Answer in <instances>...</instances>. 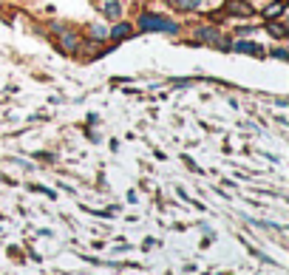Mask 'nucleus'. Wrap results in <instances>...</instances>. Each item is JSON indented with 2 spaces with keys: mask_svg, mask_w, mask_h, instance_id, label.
<instances>
[{
  "mask_svg": "<svg viewBox=\"0 0 289 275\" xmlns=\"http://www.w3.org/2000/svg\"><path fill=\"white\" fill-rule=\"evenodd\" d=\"M139 29L142 31H165V34H176L179 31V26H176V20H170V17L165 15H142L139 17Z\"/></svg>",
  "mask_w": 289,
  "mask_h": 275,
  "instance_id": "1",
  "label": "nucleus"
},
{
  "mask_svg": "<svg viewBox=\"0 0 289 275\" xmlns=\"http://www.w3.org/2000/svg\"><path fill=\"white\" fill-rule=\"evenodd\" d=\"M196 40H199V43L216 45V49H221V51H230V40H227L221 31H216L213 26H199V29H196Z\"/></svg>",
  "mask_w": 289,
  "mask_h": 275,
  "instance_id": "2",
  "label": "nucleus"
},
{
  "mask_svg": "<svg viewBox=\"0 0 289 275\" xmlns=\"http://www.w3.org/2000/svg\"><path fill=\"white\" fill-rule=\"evenodd\" d=\"M54 37H57V43L63 51H77L80 49V37L74 34V31L63 29V26H54Z\"/></svg>",
  "mask_w": 289,
  "mask_h": 275,
  "instance_id": "3",
  "label": "nucleus"
},
{
  "mask_svg": "<svg viewBox=\"0 0 289 275\" xmlns=\"http://www.w3.org/2000/svg\"><path fill=\"white\" fill-rule=\"evenodd\" d=\"M227 15L232 17H253V6L247 0H227Z\"/></svg>",
  "mask_w": 289,
  "mask_h": 275,
  "instance_id": "4",
  "label": "nucleus"
},
{
  "mask_svg": "<svg viewBox=\"0 0 289 275\" xmlns=\"http://www.w3.org/2000/svg\"><path fill=\"white\" fill-rule=\"evenodd\" d=\"M97 9H100L105 17H111V20H116V17L122 15V6H119L116 0H100V3H97Z\"/></svg>",
  "mask_w": 289,
  "mask_h": 275,
  "instance_id": "5",
  "label": "nucleus"
},
{
  "mask_svg": "<svg viewBox=\"0 0 289 275\" xmlns=\"http://www.w3.org/2000/svg\"><path fill=\"white\" fill-rule=\"evenodd\" d=\"M232 51H241V54H253V57H264L267 51L261 49L258 43H247V40H241V43H235V45H230Z\"/></svg>",
  "mask_w": 289,
  "mask_h": 275,
  "instance_id": "6",
  "label": "nucleus"
},
{
  "mask_svg": "<svg viewBox=\"0 0 289 275\" xmlns=\"http://www.w3.org/2000/svg\"><path fill=\"white\" fill-rule=\"evenodd\" d=\"M133 31H130V26L128 23H116V26H111V31H108V37L114 40V43H119V40H125V37H130Z\"/></svg>",
  "mask_w": 289,
  "mask_h": 275,
  "instance_id": "7",
  "label": "nucleus"
},
{
  "mask_svg": "<svg viewBox=\"0 0 289 275\" xmlns=\"http://www.w3.org/2000/svg\"><path fill=\"white\" fill-rule=\"evenodd\" d=\"M283 9H286V3H283V0H272V3L264 9V17H267V20H275L278 15H283Z\"/></svg>",
  "mask_w": 289,
  "mask_h": 275,
  "instance_id": "8",
  "label": "nucleus"
},
{
  "mask_svg": "<svg viewBox=\"0 0 289 275\" xmlns=\"http://www.w3.org/2000/svg\"><path fill=\"white\" fill-rule=\"evenodd\" d=\"M267 29H269V34H272V37H278V40H283V37H289V29H286V26H283V23H278V20H272V23H269V26H267Z\"/></svg>",
  "mask_w": 289,
  "mask_h": 275,
  "instance_id": "9",
  "label": "nucleus"
},
{
  "mask_svg": "<svg viewBox=\"0 0 289 275\" xmlns=\"http://www.w3.org/2000/svg\"><path fill=\"white\" fill-rule=\"evenodd\" d=\"M173 6L181 9V12H196V9L202 6V0H173Z\"/></svg>",
  "mask_w": 289,
  "mask_h": 275,
  "instance_id": "10",
  "label": "nucleus"
},
{
  "mask_svg": "<svg viewBox=\"0 0 289 275\" xmlns=\"http://www.w3.org/2000/svg\"><path fill=\"white\" fill-rule=\"evenodd\" d=\"M108 26H100V23H94V26H91V37H94V40H108Z\"/></svg>",
  "mask_w": 289,
  "mask_h": 275,
  "instance_id": "11",
  "label": "nucleus"
},
{
  "mask_svg": "<svg viewBox=\"0 0 289 275\" xmlns=\"http://www.w3.org/2000/svg\"><path fill=\"white\" fill-rule=\"evenodd\" d=\"M275 57H278V60H286L289 54H286V51H283V49H275Z\"/></svg>",
  "mask_w": 289,
  "mask_h": 275,
  "instance_id": "12",
  "label": "nucleus"
}]
</instances>
